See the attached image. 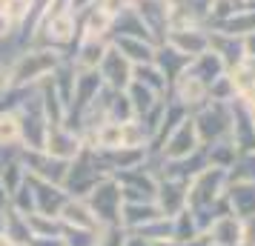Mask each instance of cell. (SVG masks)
<instances>
[{
    "instance_id": "cell-1",
    "label": "cell",
    "mask_w": 255,
    "mask_h": 246,
    "mask_svg": "<svg viewBox=\"0 0 255 246\" xmlns=\"http://www.w3.org/2000/svg\"><path fill=\"white\" fill-rule=\"evenodd\" d=\"M192 123H195L198 141L201 146H212L221 141H232V103H218V100H207V103L192 112Z\"/></svg>"
},
{
    "instance_id": "cell-2",
    "label": "cell",
    "mask_w": 255,
    "mask_h": 246,
    "mask_svg": "<svg viewBox=\"0 0 255 246\" xmlns=\"http://www.w3.org/2000/svg\"><path fill=\"white\" fill-rule=\"evenodd\" d=\"M60 66V55L55 49H37V52H26L17 58L12 69V86H29V83H43L52 78V72Z\"/></svg>"
},
{
    "instance_id": "cell-3",
    "label": "cell",
    "mask_w": 255,
    "mask_h": 246,
    "mask_svg": "<svg viewBox=\"0 0 255 246\" xmlns=\"http://www.w3.org/2000/svg\"><path fill=\"white\" fill-rule=\"evenodd\" d=\"M227 169H215V166H207L204 172H198L192 180H189V189H186V209H198V206H212L218 203L224 195H227Z\"/></svg>"
},
{
    "instance_id": "cell-4",
    "label": "cell",
    "mask_w": 255,
    "mask_h": 246,
    "mask_svg": "<svg viewBox=\"0 0 255 246\" xmlns=\"http://www.w3.org/2000/svg\"><path fill=\"white\" fill-rule=\"evenodd\" d=\"M89 209L95 212V218L101 226L106 223H118L121 218V206H124V195H121V186H118V180L112 175L104 177V180H98L92 189H89Z\"/></svg>"
},
{
    "instance_id": "cell-5",
    "label": "cell",
    "mask_w": 255,
    "mask_h": 246,
    "mask_svg": "<svg viewBox=\"0 0 255 246\" xmlns=\"http://www.w3.org/2000/svg\"><path fill=\"white\" fill-rule=\"evenodd\" d=\"M198 149H201V141H198L195 123H192V115H189L184 123H178V126L158 143V149H152V152H158L163 161H181V158H189V155L198 152Z\"/></svg>"
},
{
    "instance_id": "cell-6",
    "label": "cell",
    "mask_w": 255,
    "mask_h": 246,
    "mask_svg": "<svg viewBox=\"0 0 255 246\" xmlns=\"http://www.w3.org/2000/svg\"><path fill=\"white\" fill-rule=\"evenodd\" d=\"M163 46L175 49L178 55L195 60L209 49V29L207 26H186V29H169L161 40Z\"/></svg>"
},
{
    "instance_id": "cell-7",
    "label": "cell",
    "mask_w": 255,
    "mask_h": 246,
    "mask_svg": "<svg viewBox=\"0 0 255 246\" xmlns=\"http://www.w3.org/2000/svg\"><path fill=\"white\" fill-rule=\"evenodd\" d=\"M169 94H172V100H178V103L192 115L195 109H201V106L209 100V86L204 81H198L195 75L189 72V66H186V69L169 83Z\"/></svg>"
},
{
    "instance_id": "cell-8",
    "label": "cell",
    "mask_w": 255,
    "mask_h": 246,
    "mask_svg": "<svg viewBox=\"0 0 255 246\" xmlns=\"http://www.w3.org/2000/svg\"><path fill=\"white\" fill-rule=\"evenodd\" d=\"M43 152H46L49 158L60 161V164H69V161H78L83 155V141H81V135H72L69 129H63L60 123H55V126L46 129Z\"/></svg>"
},
{
    "instance_id": "cell-9",
    "label": "cell",
    "mask_w": 255,
    "mask_h": 246,
    "mask_svg": "<svg viewBox=\"0 0 255 246\" xmlns=\"http://www.w3.org/2000/svg\"><path fill=\"white\" fill-rule=\"evenodd\" d=\"M98 75H101V81L109 92H127V86L132 83V63L109 43L104 60L98 66Z\"/></svg>"
},
{
    "instance_id": "cell-10",
    "label": "cell",
    "mask_w": 255,
    "mask_h": 246,
    "mask_svg": "<svg viewBox=\"0 0 255 246\" xmlns=\"http://www.w3.org/2000/svg\"><path fill=\"white\" fill-rule=\"evenodd\" d=\"M186 189L189 183L175 180V177H158V189H155V203L161 209L163 218H175L178 212L186 209Z\"/></svg>"
},
{
    "instance_id": "cell-11",
    "label": "cell",
    "mask_w": 255,
    "mask_h": 246,
    "mask_svg": "<svg viewBox=\"0 0 255 246\" xmlns=\"http://www.w3.org/2000/svg\"><path fill=\"white\" fill-rule=\"evenodd\" d=\"M232 143L238 152H253L255 149V117L244 106L241 97L232 100Z\"/></svg>"
},
{
    "instance_id": "cell-12",
    "label": "cell",
    "mask_w": 255,
    "mask_h": 246,
    "mask_svg": "<svg viewBox=\"0 0 255 246\" xmlns=\"http://www.w3.org/2000/svg\"><path fill=\"white\" fill-rule=\"evenodd\" d=\"M58 221L69 229H89V232H98L101 223L95 218V212L89 209V203L83 198H66L63 206L58 209Z\"/></svg>"
},
{
    "instance_id": "cell-13",
    "label": "cell",
    "mask_w": 255,
    "mask_h": 246,
    "mask_svg": "<svg viewBox=\"0 0 255 246\" xmlns=\"http://www.w3.org/2000/svg\"><path fill=\"white\" fill-rule=\"evenodd\" d=\"M158 218H163V215H161V209H158L155 200H140V203H127V200H124L118 223H121L127 232H138L140 226L158 221Z\"/></svg>"
},
{
    "instance_id": "cell-14",
    "label": "cell",
    "mask_w": 255,
    "mask_h": 246,
    "mask_svg": "<svg viewBox=\"0 0 255 246\" xmlns=\"http://www.w3.org/2000/svg\"><path fill=\"white\" fill-rule=\"evenodd\" d=\"M112 46L124 55V58L132 63V66H146V63H155V52L158 46L143 40V37H129V35H115L112 37Z\"/></svg>"
},
{
    "instance_id": "cell-15",
    "label": "cell",
    "mask_w": 255,
    "mask_h": 246,
    "mask_svg": "<svg viewBox=\"0 0 255 246\" xmlns=\"http://www.w3.org/2000/svg\"><path fill=\"white\" fill-rule=\"evenodd\" d=\"M209 52H215V55L224 60L227 69L238 66V63L247 58L244 37H232V35H224V32H212V29H209Z\"/></svg>"
},
{
    "instance_id": "cell-16",
    "label": "cell",
    "mask_w": 255,
    "mask_h": 246,
    "mask_svg": "<svg viewBox=\"0 0 255 246\" xmlns=\"http://www.w3.org/2000/svg\"><path fill=\"white\" fill-rule=\"evenodd\" d=\"M204 235H207L209 246H241V218H235L232 212L221 215Z\"/></svg>"
},
{
    "instance_id": "cell-17",
    "label": "cell",
    "mask_w": 255,
    "mask_h": 246,
    "mask_svg": "<svg viewBox=\"0 0 255 246\" xmlns=\"http://www.w3.org/2000/svg\"><path fill=\"white\" fill-rule=\"evenodd\" d=\"M227 203L235 218H253L255 215V183H230L227 186Z\"/></svg>"
},
{
    "instance_id": "cell-18",
    "label": "cell",
    "mask_w": 255,
    "mask_h": 246,
    "mask_svg": "<svg viewBox=\"0 0 255 246\" xmlns=\"http://www.w3.org/2000/svg\"><path fill=\"white\" fill-rule=\"evenodd\" d=\"M106 49H109V40H104V37H81V49L75 58L78 72H95L101 66Z\"/></svg>"
},
{
    "instance_id": "cell-19",
    "label": "cell",
    "mask_w": 255,
    "mask_h": 246,
    "mask_svg": "<svg viewBox=\"0 0 255 246\" xmlns=\"http://www.w3.org/2000/svg\"><path fill=\"white\" fill-rule=\"evenodd\" d=\"M189 72L195 75L198 81H204L209 86L212 81H218L221 75H227V66H224V60L215 55V52H204V55H198L195 60H189Z\"/></svg>"
},
{
    "instance_id": "cell-20",
    "label": "cell",
    "mask_w": 255,
    "mask_h": 246,
    "mask_svg": "<svg viewBox=\"0 0 255 246\" xmlns=\"http://www.w3.org/2000/svg\"><path fill=\"white\" fill-rule=\"evenodd\" d=\"M212 32H224V35H232V37H247L255 32V9H238V12L227 17L224 23L212 26Z\"/></svg>"
},
{
    "instance_id": "cell-21",
    "label": "cell",
    "mask_w": 255,
    "mask_h": 246,
    "mask_svg": "<svg viewBox=\"0 0 255 246\" xmlns=\"http://www.w3.org/2000/svg\"><path fill=\"white\" fill-rule=\"evenodd\" d=\"M127 97H129V103H132L135 117H143L146 112H152V109L163 100L161 94H155L152 89H146V86H143V83H138V81H132L127 86Z\"/></svg>"
},
{
    "instance_id": "cell-22",
    "label": "cell",
    "mask_w": 255,
    "mask_h": 246,
    "mask_svg": "<svg viewBox=\"0 0 255 246\" xmlns=\"http://www.w3.org/2000/svg\"><path fill=\"white\" fill-rule=\"evenodd\" d=\"M155 66L163 72V78H166V81L172 83L175 78H178L186 66H189V58L178 55L175 49H169V46H163V43H161V46H158V52H155Z\"/></svg>"
},
{
    "instance_id": "cell-23",
    "label": "cell",
    "mask_w": 255,
    "mask_h": 246,
    "mask_svg": "<svg viewBox=\"0 0 255 246\" xmlns=\"http://www.w3.org/2000/svg\"><path fill=\"white\" fill-rule=\"evenodd\" d=\"M132 81L143 83L146 89H152L155 94L166 97L169 94V81L163 78V72L155 66V63H146V66H132Z\"/></svg>"
},
{
    "instance_id": "cell-24",
    "label": "cell",
    "mask_w": 255,
    "mask_h": 246,
    "mask_svg": "<svg viewBox=\"0 0 255 246\" xmlns=\"http://www.w3.org/2000/svg\"><path fill=\"white\" fill-rule=\"evenodd\" d=\"M112 23L115 20L95 3L92 9L86 12V20H83V37H104L106 40V37L112 35Z\"/></svg>"
},
{
    "instance_id": "cell-25",
    "label": "cell",
    "mask_w": 255,
    "mask_h": 246,
    "mask_svg": "<svg viewBox=\"0 0 255 246\" xmlns=\"http://www.w3.org/2000/svg\"><path fill=\"white\" fill-rule=\"evenodd\" d=\"M230 183H255V149L253 152H238L235 164L227 169Z\"/></svg>"
},
{
    "instance_id": "cell-26",
    "label": "cell",
    "mask_w": 255,
    "mask_h": 246,
    "mask_svg": "<svg viewBox=\"0 0 255 246\" xmlns=\"http://www.w3.org/2000/svg\"><path fill=\"white\" fill-rule=\"evenodd\" d=\"M204 149H207L209 166H215V169H230V166L235 164V158H238V149H235L232 141L212 143V146H204Z\"/></svg>"
},
{
    "instance_id": "cell-27",
    "label": "cell",
    "mask_w": 255,
    "mask_h": 246,
    "mask_svg": "<svg viewBox=\"0 0 255 246\" xmlns=\"http://www.w3.org/2000/svg\"><path fill=\"white\" fill-rule=\"evenodd\" d=\"M23 141V126L17 112H0V146H14Z\"/></svg>"
},
{
    "instance_id": "cell-28",
    "label": "cell",
    "mask_w": 255,
    "mask_h": 246,
    "mask_svg": "<svg viewBox=\"0 0 255 246\" xmlns=\"http://www.w3.org/2000/svg\"><path fill=\"white\" fill-rule=\"evenodd\" d=\"M198 226H195V218H192V212L184 209L178 212L172 218V241H192V238H198Z\"/></svg>"
},
{
    "instance_id": "cell-29",
    "label": "cell",
    "mask_w": 255,
    "mask_h": 246,
    "mask_svg": "<svg viewBox=\"0 0 255 246\" xmlns=\"http://www.w3.org/2000/svg\"><path fill=\"white\" fill-rule=\"evenodd\" d=\"M32 12V0H0V14L9 20V23H23Z\"/></svg>"
},
{
    "instance_id": "cell-30",
    "label": "cell",
    "mask_w": 255,
    "mask_h": 246,
    "mask_svg": "<svg viewBox=\"0 0 255 246\" xmlns=\"http://www.w3.org/2000/svg\"><path fill=\"white\" fill-rule=\"evenodd\" d=\"M238 94H235V86H232L230 75H221L218 81L209 83V100H218V103H232Z\"/></svg>"
},
{
    "instance_id": "cell-31",
    "label": "cell",
    "mask_w": 255,
    "mask_h": 246,
    "mask_svg": "<svg viewBox=\"0 0 255 246\" xmlns=\"http://www.w3.org/2000/svg\"><path fill=\"white\" fill-rule=\"evenodd\" d=\"M98 6L115 20V17H121L124 12H129V9L135 6V0H98Z\"/></svg>"
},
{
    "instance_id": "cell-32",
    "label": "cell",
    "mask_w": 255,
    "mask_h": 246,
    "mask_svg": "<svg viewBox=\"0 0 255 246\" xmlns=\"http://www.w3.org/2000/svg\"><path fill=\"white\" fill-rule=\"evenodd\" d=\"M241 246H255V215L241 221Z\"/></svg>"
},
{
    "instance_id": "cell-33",
    "label": "cell",
    "mask_w": 255,
    "mask_h": 246,
    "mask_svg": "<svg viewBox=\"0 0 255 246\" xmlns=\"http://www.w3.org/2000/svg\"><path fill=\"white\" fill-rule=\"evenodd\" d=\"M244 49H247V55H250V58H255V32L244 37Z\"/></svg>"
},
{
    "instance_id": "cell-34",
    "label": "cell",
    "mask_w": 255,
    "mask_h": 246,
    "mask_svg": "<svg viewBox=\"0 0 255 246\" xmlns=\"http://www.w3.org/2000/svg\"><path fill=\"white\" fill-rule=\"evenodd\" d=\"M6 35H12V23L0 14V37H6Z\"/></svg>"
},
{
    "instance_id": "cell-35",
    "label": "cell",
    "mask_w": 255,
    "mask_h": 246,
    "mask_svg": "<svg viewBox=\"0 0 255 246\" xmlns=\"http://www.w3.org/2000/svg\"><path fill=\"white\" fill-rule=\"evenodd\" d=\"M0 246H17V244H14L12 238H6V235H0Z\"/></svg>"
},
{
    "instance_id": "cell-36",
    "label": "cell",
    "mask_w": 255,
    "mask_h": 246,
    "mask_svg": "<svg viewBox=\"0 0 255 246\" xmlns=\"http://www.w3.org/2000/svg\"><path fill=\"white\" fill-rule=\"evenodd\" d=\"M244 6H247V9H255V0H244Z\"/></svg>"
},
{
    "instance_id": "cell-37",
    "label": "cell",
    "mask_w": 255,
    "mask_h": 246,
    "mask_svg": "<svg viewBox=\"0 0 255 246\" xmlns=\"http://www.w3.org/2000/svg\"><path fill=\"white\" fill-rule=\"evenodd\" d=\"M232 3H235V6H238V9H244V0H232Z\"/></svg>"
},
{
    "instance_id": "cell-38",
    "label": "cell",
    "mask_w": 255,
    "mask_h": 246,
    "mask_svg": "<svg viewBox=\"0 0 255 246\" xmlns=\"http://www.w3.org/2000/svg\"><path fill=\"white\" fill-rule=\"evenodd\" d=\"M253 94H255V92H253Z\"/></svg>"
}]
</instances>
